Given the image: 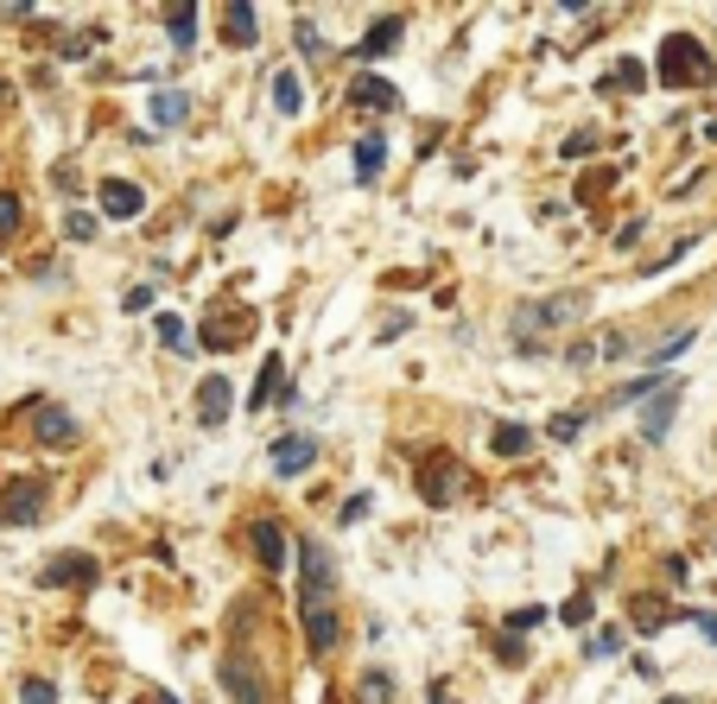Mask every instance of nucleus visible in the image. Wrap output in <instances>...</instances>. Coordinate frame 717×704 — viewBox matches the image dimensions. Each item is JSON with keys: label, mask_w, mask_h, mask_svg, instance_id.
<instances>
[{"label": "nucleus", "mask_w": 717, "mask_h": 704, "mask_svg": "<svg viewBox=\"0 0 717 704\" xmlns=\"http://www.w3.org/2000/svg\"><path fill=\"white\" fill-rule=\"evenodd\" d=\"M223 692L235 704H261L267 699V679H261V667L235 647V654H223Z\"/></svg>", "instance_id": "423d86ee"}, {"label": "nucleus", "mask_w": 717, "mask_h": 704, "mask_svg": "<svg viewBox=\"0 0 717 704\" xmlns=\"http://www.w3.org/2000/svg\"><path fill=\"white\" fill-rule=\"evenodd\" d=\"M45 515V482H7V495H0V520L7 527H33V520Z\"/></svg>", "instance_id": "0eeeda50"}, {"label": "nucleus", "mask_w": 717, "mask_h": 704, "mask_svg": "<svg viewBox=\"0 0 717 704\" xmlns=\"http://www.w3.org/2000/svg\"><path fill=\"white\" fill-rule=\"evenodd\" d=\"M273 109H280V114H299L305 109V89H299V76H293V71L273 76Z\"/></svg>", "instance_id": "4be33fe9"}, {"label": "nucleus", "mask_w": 717, "mask_h": 704, "mask_svg": "<svg viewBox=\"0 0 717 704\" xmlns=\"http://www.w3.org/2000/svg\"><path fill=\"white\" fill-rule=\"evenodd\" d=\"M20 704H58V686H51V679H26V686H20Z\"/></svg>", "instance_id": "c756f323"}, {"label": "nucleus", "mask_w": 717, "mask_h": 704, "mask_svg": "<svg viewBox=\"0 0 717 704\" xmlns=\"http://www.w3.org/2000/svg\"><path fill=\"white\" fill-rule=\"evenodd\" d=\"M159 343H165V349H178V356H190L185 318H172V311H159Z\"/></svg>", "instance_id": "bb28decb"}, {"label": "nucleus", "mask_w": 717, "mask_h": 704, "mask_svg": "<svg viewBox=\"0 0 717 704\" xmlns=\"http://www.w3.org/2000/svg\"><path fill=\"white\" fill-rule=\"evenodd\" d=\"M387 692H394V686H387V672H369V679L356 686V704H387Z\"/></svg>", "instance_id": "cd10ccee"}, {"label": "nucleus", "mask_w": 717, "mask_h": 704, "mask_svg": "<svg viewBox=\"0 0 717 704\" xmlns=\"http://www.w3.org/2000/svg\"><path fill=\"white\" fill-rule=\"evenodd\" d=\"M299 558H305V591H299V603H305V609H337V571H331V553H324L318 540H305Z\"/></svg>", "instance_id": "f03ea898"}, {"label": "nucleus", "mask_w": 717, "mask_h": 704, "mask_svg": "<svg viewBox=\"0 0 717 704\" xmlns=\"http://www.w3.org/2000/svg\"><path fill=\"white\" fill-rule=\"evenodd\" d=\"M64 235H71V242H89V235H96V217H89V210H76L71 223H64Z\"/></svg>", "instance_id": "473e14b6"}, {"label": "nucleus", "mask_w": 717, "mask_h": 704, "mask_svg": "<svg viewBox=\"0 0 717 704\" xmlns=\"http://www.w3.org/2000/svg\"><path fill=\"white\" fill-rule=\"evenodd\" d=\"M165 33H172V45H190L197 38V7H172L165 13Z\"/></svg>", "instance_id": "393cba45"}, {"label": "nucleus", "mask_w": 717, "mask_h": 704, "mask_svg": "<svg viewBox=\"0 0 717 704\" xmlns=\"http://www.w3.org/2000/svg\"><path fill=\"white\" fill-rule=\"evenodd\" d=\"M400 33H407V20H400V13H381L375 26H369V38H362V58H381V51H394V45H400Z\"/></svg>", "instance_id": "f3484780"}, {"label": "nucleus", "mask_w": 717, "mask_h": 704, "mask_svg": "<svg viewBox=\"0 0 717 704\" xmlns=\"http://www.w3.org/2000/svg\"><path fill=\"white\" fill-rule=\"evenodd\" d=\"M584 311V298L578 293H559V298H540V305H521L515 311V336L521 343H533V331H546V324H571Z\"/></svg>", "instance_id": "20e7f679"}, {"label": "nucleus", "mask_w": 717, "mask_h": 704, "mask_svg": "<svg viewBox=\"0 0 717 704\" xmlns=\"http://www.w3.org/2000/svg\"><path fill=\"white\" fill-rule=\"evenodd\" d=\"M305 634H311V654H331L343 641V616L337 609H305Z\"/></svg>", "instance_id": "4468645a"}, {"label": "nucleus", "mask_w": 717, "mask_h": 704, "mask_svg": "<svg viewBox=\"0 0 717 704\" xmlns=\"http://www.w3.org/2000/svg\"><path fill=\"white\" fill-rule=\"evenodd\" d=\"M140 210H147V190L140 185H127V178H109V185H102V217H109V223H134Z\"/></svg>", "instance_id": "1a4fd4ad"}, {"label": "nucleus", "mask_w": 717, "mask_h": 704, "mask_svg": "<svg viewBox=\"0 0 717 704\" xmlns=\"http://www.w3.org/2000/svg\"><path fill=\"white\" fill-rule=\"evenodd\" d=\"M578 432H584V412H559V419L546 425V439H559V445H571Z\"/></svg>", "instance_id": "c85d7f7f"}, {"label": "nucleus", "mask_w": 717, "mask_h": 704, "mask_svg": "<svg viewBox=\"0 0 717 704\" xmlns=\"http://www.w3.org/2000/svg\"><path fill=\"white\" fill-rule=\"evenodd\" d=\"M223 26H228V45H255V38H261V33H255V26H261V20H255V7H248V0H228V7H223Z\"/></svg>", "instance_id": "dca6fc26"}, {"label": "nucleus", "mask_w": 717, "mask_h": 704, "mask_svg": "<svg viewBox=\"0 0 717 704\" xmlns=\"http://www.w3.org/2000/svg\"><path fill=\"white\" fill-rule=\"evenodd\" d=\"M680 394H685V381L667 374V381L642 400V439H647V445H660V439H667V425H673V412H680Z\"/></svg>", "instance_id": "39448f33"}, {"label": "nucleus", "mask_w": 717, "mask_h": 704, "mask_svg": "<svg viewBox=\"0 0 717 704\" xmlns=\"http://www.w3.org/2000/svg\"><path fill=\"white\" fill-rule=\"evenodd\" d=\"M228 407H235L228 381H223V374H210V381H203V394H197V419H203V425H223Z\"/></svg>", "instance_id": "2eb2a0df"}, {"label": "nucleus", "mask_w": 717, "mask_h": 704, "mask_svg": "<svg viewBox=\"0 0 717 704\" xmlns=\"http://www.w3.org/2000/svg\"><path fill=\"white\" fill-rule=\"evenodd\" d=\"M45 578H51V584H96V565H89V558H58Z\"/></svg>", "instance_id": "5701e85b"}, {"label": "nucleus", "mask_w": 717, "mask_h": 704, "mask_svg": "<svg viewBox=\"0 0 717 704\" xmlns=\"http://www.w3.org/2000/svg\"><path fill=\"white\" fill-rule=\"evenodd\" d=\"M692 324H680V331H667L660 336V343H654V349H647V362H673V356H680V349H692Z\"/></svg>", "instance_id": "b1692460"}, {"label": "nucleus", "mask_w": 717, "mask_h": 704, "mask_svg": "<svg viewBox=\"0 0 717 704\" xmlns=\"http://www.w3.org/2000/svg\"><path fill=\"white\" fill-rule=\"evenodd\" d=\"M381 165H387V147H381L375 134H369V140H356V172H362V178H375Z\"/></svg>", "instance_id": "a878e982"}, {"label": "nucleus", "mask_w": 717, "mask_h": 704, "mask_svg": "<svg viewBox=\"0 0 717 704\" xmlns=\"http://www.w3.org/2000/svg\"><path fill=\"white\" fill-rule=\"evenodd\" d=\"M280 381H286V362H280V356H267V362H261V381H255V394H248V407H255V412L273 407V400H280Z\"/></svg>", "instance_id": "6ab92c4d"}, {"label": "nucleus", "mask_w": 717, "mask_h": 704, "mask_svg": "<svg viewBox=\"0 0 717 704\" xmlns=\"http://www.w3.org/2000/svg\"><path fill=\"white\" fill-rule=\"evenodd\" d=\"M349 102H356V109H369V114H394V109H400V89H394L387 76H356Z\"/></svg>", "instance_id": "9d476101"}, {"label": "nucleus", "mask_w": 717, "mask_h": 704, "mask_svg": "<svg viewBox=\"0 0 717 704\" xmlns=\"http://www.w3.org/2000/svg\"><path fill=\"white\" fill-rule=\"evenodd\" d=\"M152 121H159V127L190 121V96H185V89H159V96H152Z\"/></svg>", "instance_id": "aec40b11"}, {"label": "nucleus", "mask_w": 717, "mask_h": 704, "mask_svg": "<svg viewBox=\"0 0 717 704\" xmlns=\"http://www.w3.org/2000/svg\"><path fill=\"white\" fill-rule=\"evenodd\" d=\"M616 647H622V634H616V629H604L597 641H591V654H597V660H604V654H616Z\"/></svg>", "instance_id": "f704fd0d"}, {"label": "nucleus", "mask_w": 717, "mask_h": 704, "mask_svg": "<svg viewBox=\"0 0 717 704\" xmlns=\"http://www.w3.org/2000/svg\"><path fill=\"white\" fill-rule=\"evenodd\" d=\"M667 616H673V609H667L660 596H635V603H629V622H635L642 634H654L660 622H667Z\"/></svg>", "instance_id": "412c9836"}, {"label": "nucleus", "mask_w": 717, "mask_h": 704, "mask_svg": "<svg viewBox=\"0 0 717 704\" xmlns=\"http://www.w3.org/2000/svg\"><path fill=\"white\" fill-rule=\"evenodd\" d=\"M7 96H13V89H7V83H0V109H7Z\"/></svg>", "instance_id": "ea45409f"}, {"label": "nucleus", "mask_w": 717, "mask_h": 704, "mask_svg": "<svg viewBox=\"0 0 717 704\" xmlns=\"http://www.w3.org/2000/svg\"><path fill=\"white\" fill-rule=\"evenodd\" d=\"M609 83H616V89H642V64H635V58H622V64H616V76H609Z\"/></svg>", "instance_id": "2f4dec72"}, {"label": "nucleus", "mask_w": 717, "mask_h": 704, "mask_svg": "<svg viewBox=\"0 0 717 704\" xmlns=\"http://www.w3.org/2000/svg\"><path fill=\"white\" fill-rule=\"evenodd\" d=\"M121 305H127V311H147V305H152V286H127V298H121Z\"/></svg>", "instance_id": "c9c22d12"}, {"label": "nucleus", "mask_w": 717, "mask_h": 704, "mask_svg": "<svg viewBox=\"0 0 717 704\" xmlns=\"http://www.w3.org/2000/svg\"><path fill=\"white\" fill-rule=\"evenodd\" d=\"M248 324H255V318H248V311H242V305H228V311H217V318H210V324H203V336H210V343H217V349H235V343H242V336H248Z\"/></svg>", "instance_id": "ddd939ff"}, {"label": "nucleus", "mask_w": 717, "mask_h": 704, "mask_svg": "<svg viewBox=\"0 0 717 704\" xmlns=\"http://www.w3.org/2000/svg\"><path fill=\"white\" fill-rule=\"evenodd\" d=\"M13 229H20V197L0 190V235H13Z\"/></svg>", "instance_id": "7c9ffc66"}, {"label": "nucleus", "mask_w": 717, "mask_h": 704, "mask_svg": "<svg viewBox=\"0 0 717 704\" xmlns=\"http://www.w3.org/2000/svg\"><path fill=\"white\" fill-rule=\"evenodd\" d=\"M299 51H305V58H324V38H318V26H299Z\"/></svg>", "instance_id": "72a5a7b5"}, {"label": "nucleus", "mask_w": 717, "mask_h": 704, "mask_svg": "<svg viewBox=\"0 0 717 704\" xmlns=\"http://www.w3.org/2000/svg\"><path fill=\"white\" fill-rule=\"evenodd\" d=\"M311 457H318V439H305V432L273 439V477H305V470H311Z\"/></svg>", "instance_id": "6e6552de"}, {"label": "nucleus", "mask_w": 717, "mask_h": 704, "mask_svg": "<svg viewBox=\"0 0 717 704\" xmlns=\"http://www.w3.org/2000/svg\"><path fill=\"white\" fill-rule=\"evenodd\" d=\"M248 546H255V558H261L267 571H280L286 565V527L280 520H255L248 527Z\"/></svg>", "instance_id": "9b49d317"}, {"label": "nucleus", "mask_w": 717, "mask_h": 704, "mask_svg": "<svg viewBox=\"0 0 717 704\" xmlns=\"http://www.w3.org/2000/svg\"><path fill=\"white\" fill-rule=\"evenodd\" d=\"M457 489H463V457L432 450V457L419 464V495H425L432 508H445V502H457Z\"/></svg>", "instance_id": "7ed1b4c3"}, {"label": "nucleus", "mask_w": 717, "mask_h": 704, "mask_svg": "<svg viewBox=\"0 0 717 704\" xmlns=\"http://www.w3.org/2000/svg\"><path fill=\"white\" fill-rule=\"evenodd\" d=\"M660 83H673V89L712 83V51L692 33H667V45H660Z\"/></svg>", "instance_id": "f257e3e1"}, {"label": "nucleus", "mask_w": 717, "mask_h": 704, "mask_svg": "<svg viewBox=\"0 0 717 704\" xmlns=\"http://www.w3.org/2000/svg\"><path fill=\"white\" fill-rule=\"evenodd\" d=\"M692 622H699V629H705V634H712V641H717V616H712V609H699Z\"/></svg>", "instance_id": "58836bf2"}, {"label": "nucleus", "mask_w": 717, "mask_h": 704, "mask_svg": "<svg viewBox=\"0 0 717 704\" xmlns=\"http://www.w3.org/2000/svg\"><path fill=\"white\" fill-rule=\"evenodd\" d=\"M566 622H591V596H571V603H566Z\"/></svg>", "instance_id": "e433bc0d"}, {"label": "nucleus", "mask_w": 717, "mask_h": 704, "mask_svg": "<svg viewBox=\"0 0 717 704\" xmlns=\"http://www.w3.org/2000/svg\"><path fill=\"white\" fill-rule=\"evenodd\" d=\"M591 147H597L591 134H571V140H566V159H584V152H591Z\"/></svg>", "instance_id": "4c0bfd02"}, {"label": "nucleus", "mask_w": 717, "mask_h": 704, "mask_svg": "<svg viewBox=\"0 0 717 704\" xmlns=\"http://www.w3.org/2000/svg\"><path fill=\"white\" fill-rule=\"evenodd\" d=\"M490 445L502 450V457H528V450H533V432L521 425V419H502V425L490 432Z\"/></svg>", "instance_id": "a211bd4d"}, {"label": "nucleus", "mask_w": 717, "mask_h": 704, "mask_svg": "<svg viewBox=\"0 0 717 704\" xmlns=\"http://www.w3.org/2000/svg\"><path fill=\"white\" fill-rule=\"evenodd\" d=\"M33 425H38V445H76V419L64 407H45V400H38L33 407Z\"/></svg>", "instance_id": "f8f14e48"}]
</instances>
